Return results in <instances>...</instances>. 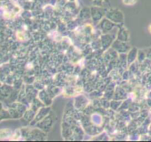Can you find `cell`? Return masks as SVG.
Instances as JSON below:
<instances>
[{
    "label": "cell",
    "instance_id": "obj_1",
    "mask_svg": "<svg viewBox=\"0 0 151 142\" xmlns=\"http://www.w3.org/2000/svg\"><path fill=\"white\" fill-rule=\"evenodd\" d=\"M148 30H149V32H150V33L151 34V24L150 25V26H149V27H148Z\"/></svg>",
    "mask_w": 151,
    "mask_h": 142
}]
</instances>
